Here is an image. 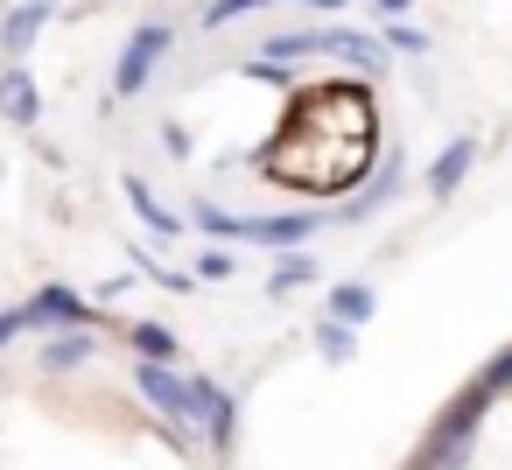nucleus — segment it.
Here are the masks:
<instances>
[{
  "label": "nucleus",
  "mask_w": 512,
  "mask_h": 470,
  "mask_svg": "<svg viewBox=\"0 0 512 470\" xmlns=\"http://www.w3.org/2000/svg\"><path fill=\"white\" fill-rule=\"evenodd\" d=\"M225 274H239V260H232L225 246H204V253H197V274H190V281H225Z\"/></svg>",
  "instance_id": "obj_21"
},
{
  "label": "nucleus",
  "mask_w": 512,
  "mask_h": 470,
  "mask_svg": "<svg viewBox=\"0 0 512 470\" xmlns=\"http://www.w3.org/2000/svg\"><path fill=\"white\" fill-rule=\"evenodd\" d=\"M162 148H169L176 162H190V155H197V141H190V127H183V120H169V127H162Z\"/></svg>",
  "instance_id": "obj_24"
},
{
  "label": "nucleus",
  "mask_w": 512,
  "mask_h": 470,
  "mask_svg": "<svg viewBox=\"0 0 512 470\" xmlns=\"http://www.w3.org/2000/svg\"><path fill=\"white\" fill-rule=\"evenodd\" d=\"M190 218H197V232H211L218 246H281V253H295L302 239H316V232H323V211H281V218H232V211H218V204H197Z\"/></svg>",
  "instance_id": "obj_2"
},
{
  "label": "nucleus",
  "mask_w": 512,
  "mask_h": 470,
  "mask_svg": "<svg viewBox=\"0 0 512 470\" xmlns=\"http://www.w3.org/2000/svg\"><path fill=\"white\" fill-rule=\"evenodd\" d=\"M92 351H99V330H57L43 344V372H78Z\"/></svg>",
  "instance_id": "obj_15"
},
{
  "label": "nucleus",
  "mask_w": 512,
  "mask_h": 470,
  "mask_svg": "<svg viewBox=\"0 0 512 470\" xmlns=\"http://www.w3.org/2000/svg\"><path fill=\"white\" fill-rule=\"evenodd\" d=\"M127 253H134V267H141V274H155L162 288H176V295H190V288H197V281H190V267H162V260H155V253L141 246V239H134Z\"/></svg>",
  "instance_id": "obj_17"
},
{
  "label": "nucleus",
  "mask_w": 512,
  "mask_h": 470,
  "mask_svg": "<svg viewBox=\"0 0 512 470\" xmlns=\"http://www.w3.org/2000/svg\"><path fill=\"white\" fill-rule=\"evenodd\" d=\"M372 8H379L386 22H407V8H414V0H372Z\"/></svg>",
  "instance_id": "obj_26"
},
{
  "label": "nucleus",
  "mask_w": 512,
  "mask_h": 470,
  "mask_svg": "<svg viewBox=\"0 0 512 470\" xmlns=\"http://www.w3.org/2000/svg\"><path fill=\"white\" fill-rule=\"evenodd\" d=\"M176 50V22H141L134 36H127V50H120V64H113V99H141L148 85H155V64Z\"/></svg>",
  "instance_id": "obj_3"
},
{
  "label": "nucleus",
  "mask_w": 512,
  "mask_h": 470,
  "mask_svg": "<svg viewBox=\"0 0 512 470\" xmlns=\"http://www.w3.org/2000/svg\"><path fill=\"white\" fill-rule=\"evenodd\" d=\"M260 8H281V0H211V8H204V29H232L239 15H260Z\"/></svg>",
  "instance_id": "obj_19"
},
{
  "label": "nucleus",
  "mask_w": 512,
  "mask_h": 470,
  "mask_svg": "<svg viewBox=\"0 0 512 470\" xmlns=\"http://www.w3.org/2000/svg\"><path fill=\"white\" fill-rule=\"evenodd\" d=\"M239 78H260V85H274V92H288V85H295V71H288V64H267V57H253Z\"/></svg>",
  "instance_id": "obj_23"
},
{
  "label": "nucleus",
  "mask_w": 512,
  "mask_h": 470,
  "mask_svg": "<svg viewBox=\"0 0 512 470\" xmlns=\"http://www.w3.org/2000/svg\"><path fill=\"white\" fill-rule=\"evenodd\" d=\"M379 50H400V57H421V50H428V36H421L414 22H386V36H379Z\"/></svg>",
  "instance_id": "obj_20"
},
{
  "label": "nucleus",
  "mask_w": 512,
  "mask_h": 470,
  "mask_svg": "<svg viewBox=\"0 0 512 470\" xmlns=\"http://www.w3.org/2000/svg\"><path fill=\"white\" fill-rule=\"evenodd\" d=\"M92 323H99V302L64 288V281H50L22 302V330H92Z\"/></svg>",
  "instance_id": "obj_4"
},
{
  "label": "nucleus",
  "mask_w": 512,
  "mask_h": 470,
  "mask_svg": "<svg viewBox=\"0 0 512 470\" xmlns=\"http://www.w3.org/2000/svg\"><path fill=\"white\" fill-rule=\"evenodd\" d=\"M190 407H197V428L211 435V449H218V456H232V435H239V400H232L218 379L190 372Z\"/></svg>",
  "instance_id": "obj_7"
},
{
  "label": "nucleus",
  "mask_w": 512,
  "mask_h": 470,
  "mask_svg": "<svg viewBox=\"0 0 512 470\" xmlns=\"http://www.w3.org/2000/svg\"><path fill=\"white\" fill-rule=\"evenodd\" d=\"M50 15H57V0H15V8L0 15V57L22 64V57L36 50V36L50 29Z\"/></svg>",
  "instance_id": "obj_8"
},
{
  "label": "nucleus",
  "mask_w": 512,
  "mask_h": 470,
  "mask_svg": "<svg viewBox=\"0 0 512 470\" xmlns=\"http://www.w3.org/2000/svg\"><path fill=\"white\" fill-rule=\"evenodd\" d=\"M477 386H484L491 400H498V393H512V344H505V351H498V358H491V365L477 372Z\"/></svg>",
  "instance_id": "obj_22"
},
{
  "label": "nucleus",
  "mask_w": 512,
  "mask_h": 470,
  "mask_svg": "<svg viewBox=\"0 0 512 470\" xmlns=\"http://www.w3.org/2000/svg\"><path fill=\"white\" fill-rule=\"evenodd\" d=\"M302 281H316V260H309V253H281L274 274H267V295H288V288H302Z\"/></svg>",
  "instance_id": "obj_16"
},
{
  "label": "nucleus",
  "mask_w": 512,
  "mask_h": 470,
  "mask_svg": "<svg viewBox=\"0 0 512 470\" xmlns=\"http://www.w3.org/2000/svg\"><path fill=\"white\" fill-rule=\"evenodd\" d=\"M134 393H141L155 414H169V421L197 428V407H190V372H176V365H141V358H134Z\"/></svg>",
  "instance_id": "obj_6"
},
{
  "label": "nucleus",
  "mask_w": 512,
  "mask_h": 470,
  "mask_svg": "<svg viewBox=\"0 0 512 470\" xmlns=\"http://www.w3.org/2000/svg\"><path fill=\"white\" fill-rule=\"evenodd\" d=\"M309 57H337V64H351L358 78H379V71H386V50H379L365 29H351V22H323V29H309Z\"/></svg>",
  "instance_id": "obj_5"
},
{
  "label": "nucleus",
  "mask_w": 512,
  "mask_h": 470,
  "mask_svg": "<svg viewBox=\"0 0 512 470\" xmlns=\"http://www.w3.org/2000/svg\"><path fill=\"white\" fill-rule=\"evenodd\" d=\"M0 113H8L22 134L43 120V92H36V78H29V64H8L0 71Z\"/></svg>",
  "instance_id": "obj_12"
},
{
  "label": "nucleus",
  "mask_w": 512,
  "mask_h": 470,
  "mask_svg": "<svg viewBox=\"0 0 512 470\" xmlns=\"http://www.w3.org/2000/svg\"><path fill=\"white\" fill-rule=\"evenodd\" d=\"M400 183H407V162H400V155H386V162H379V176H372V190H365V197H351V204H337L330 218H337V225H365L372 211H386V204L400 197Z\"/></svg>",
  "instance_id": "obj_10"
},
{
  "label": "nucleus",
  "mask_w": 512,
  "mask_h": 470,
  "mask_svg": "<svg viewBox=\"0 0 512 470\" xmlns=\"http://www.w3.org/2000/svg\"><path fill=\"white\" fill-rule=\"evenodd\" d=\"M484 414H491V393H484V386L456 393V400L428 421V435H421V449H414V470H470V449H477Z\"/></svg>",
  "instance_id": "obj_1"
},
{
  "label": "nucleus",
  "mask_w": 512,
  "mask_h": 470,
  "mask_svg": "<svg viewBox=\"0 0 512 470\" xmlns=\"http://www.w3.org/2000/svg\"><path fill=\"white\" fill-rule=\"evenodd\" d=\"M295 8H309V15H344L351 0H295Z\"/></svg>",
  "instance_id": "obj_25"
},
{
  "label": "nucleus",
  "mask_w": 512,
  "mask_h": 470,
  "mask_svg": "<svg viewBox=\"0 0 512 470\" xmlns=\"http://www.w3.org/2000/svg\"><path fill=\"white\" fill-rule=\"evenodd\" d=\"M120 337H127V351H134L141 365H176V358H183V337L162 330V323H120Z\"/></svg>",
  "instance_id": "obj_14"
},
{
  "label": "nucleus",
  "mask_w": 512,
  "mask_h": 470,
  "mask_svg": "<svg viewBox=\"0 0 512 470\" xmlns=\"http://www.w3.org/2000/svg\"><path fill=\"white\" fill-rule=\"evenodd\" d=\"M120 190H127V211H134L155 239H183V211H169V204L155 197V183H148V176H120Z\"/></svg>",
  "instance_id": "obj_11"
},
{
  "label": "nucleus",
  "mask_w": 512,
  "mask_h": 470,
  "mask_svg": "<svg viewBox=\"0 0 512 470\" xmlns=\"http://www.w3.org/2000/svg\"><path fill=\"white\" fill-rule=\"evenodd\" d=\"M316 351H323V365H351V358H358V330L316 323Z\"/></svg>",
  "instance_id": "obj_18"
},
{
  "label": "nucleus",
  "mask_w": 512,
  "mask_h": 470,
  "mask_svg": "<svg viewBox=\"0 0 512 470\" xmlns=\"http://www.w3.org/2000/svg\"><path fill=\"white\" fill-rule=\"evenodd\" d=\"M379 316V295L365 288V281H344V288H330V309H323V323H337V330H365Z\"/></svg>",
  "instance_id": "obj_13"
},
{
  "label": "nucleus",
  "mask_w": 512,
  "mask_h": 470,
  "mask_svg": "<svg viewBox=\"0 0 512 470\" xmlns=\"http://www.w3.org/2000/svg\"><path fill=\"white\" fill-rule=\"evenodd\" d=\"M477 155H484V148H477V134H456V141L428 162V197H435V204H449V197L463 190V176L477 169Z\"/></svg>",
  "instance_id": "obj_9"
}]
</instances>
